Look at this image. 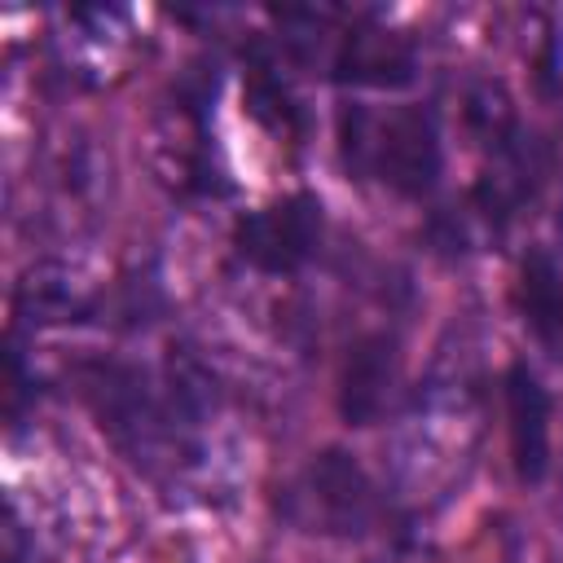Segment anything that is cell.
Here are the masks:
<instances>
[{
    "mask_svg": "<svg viewBox=\"0 0 563 563\" xmlns=\"http://www.w3.org/2000/svg\"><path fill=\"white\" fill-rule=\"evenodd\" d=\"M334 79L365 88H400L413 79V48L378 26H352L334 53Z\"/></svg>",
    "mask_w": 563,
    "mask_h": 563,
    "instance_id": "52a82bcc",
    "label": "cell"
},
{
    "mask_svg": "<svg viewBox=\"0 0 563 563\" xmlns=\"http://www.w3.org/2000/svg\"><path fill=\"white\" fill-rule=\"evenodd\" d=\"M519 303L528 325L559 347L563 343V273L545 251H528L519 264Z\"/></svg>",
    "mask_w": 563,
    "mask_h": 563,
    "instance_id": "ba28073f",
    "label": "cell"
},
{
    "mask_svg": "<svg viewBox=\"0 0 563 563\" xmlns=\"http://www.w3.org/2000/svg\"><path fill=\"white\" fill-rule=\"evenodd\" d=\"M343 150L356 167L374 172L396 194L422 198L440 176V128L422 106H396L387 114H343Z\"/></svg>",
    "mask_w": 563,
    "mask_h": 563,
    "instance_id": "6da1fadb",
    "label": "cell"
},
{
    "mask_svg": "<svg viewBox=\"0 0 563 563\" xmlns=\"http://www.w3.org/2000/svg\"><path fill=\"white\" fill-rule=\"evenodd\" d=\"M233 242L238 255L260 273H295L321 242V202L312 194H290L264 211H251L238 220Z\"/></svg>",
    "mask_w": 563,
    "mask_h": 563,
    "instance_id": "277c9868",
    "label": "cell"
},
{
    "mask_svg": "<svg viewBox=\"0 0 563 563\" xmlns=\"http://www.w3.org/2000/svg\"><path fill=\"white\" fill-rule=\"evenodd\" d=\"M282 506L299 528L325 532V537H361L378 510L365 466L343 449L317 453L299 471V479L286 488Z\"/></svg>",
    "mask_w": 563,
    "mask_h": 563,
    "instance_id": "7a4b0ae2",
    "label": "cell"
},
{
    "mask_svg": "<svg viewBox=\"0 0 563 563\" xmlns=\"http://www.w3.org/2000/svg\"><path fill=\"white\" fill-rule=\"evenodd\" d=\"M506 418H510V453L519 479L537 484L550 466V396L528 365H510L506 374Z\"/></svg>",
    "mask_w": 563,
    "mask_h": 563,
    "instance_id": "8992f818",
    "label": "cell"
},
{
    "mask_svg": "<svg viewBox=\"0 0 563 563\" xmlns=\"http://www.w3.org/2000/svg\"><path fill=\"white\" fill-rule=\"evenodd\" d=\"M396 387V339L391 334H365L347 347L343 378H339V413L352 427H369Z\"/></svg>",
    "mask_w": 563,
    "mask_h": 563,
    "instance_id": "5b68a950",
    "label": "cell"
},
{
    "mask_svg": "<svg viewBox=\"0 0 563 563\" xmlns=\"http://www.w3.org/2000/svg\"><path fill=\"white\" fill-rule=\"evenodd\" d=\"M79 383L101 418V431H110L136 462L154 457L158 444L176 440V422L167 418V409L158 405L141 369L119 361H92L79 369Z\"/></svg>",
    "mask_w": 563,
    "mask_h": 563,
    "instance_id": "3957f363",
    "label": "cell"
}]
</instances>
